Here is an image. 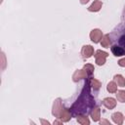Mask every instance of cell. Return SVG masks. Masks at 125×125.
<instances>
[{"instance_id":"obj_1","label":"cell","mask_w":125,"mask_h":125,"mask_svg":"<svg viewBox=\"0 0 125 125\" xmlns=\"http://www.w3.org/2000/svg\"><path fill=\"white\" fill-rule=\"evenodd\" d=\"M91 86H90V79L86 81L80 95L78 96L77 100L73 103L70 107V112L72 115L77 116L80 114L87 115L91 113V110L95 106V99L91 94Z\"/></svg>"},{"instance_id":"obj_2","label":"cell","mask_w":125,"mask_h":125,"mask_svg":"<svg viewBox=\"0 0 125 125\" xmlns=\"http://www.w3.org/2000/svg\"><path fill=\"white\" fill-rule=\"evenodd\" d=\"M112 45H116L125 51V22L116 26L109 34Z\"/></svg>"},{"instance_id":"obj_3","label":"cell","mask_w":125,"mask_h":125,"mask_svg":"<svg viewBox=\"0 0 125 125\" xmlns=\"http://www.w3.org/2000/svg\"><path fill=\"white\" fill-rule=\"evenodd\" d=\"M108 54L106 52H104L102 50H98L95 54V59H96V63L98 65H103L105 62V59L107 58Z\"/></svg>"},{"instance_id":"obj_4","label":"cell","mask_w":125,"mask_h":125,"mask_svg":"<svg viewBox=\"0 0 125 125\" xmlns=\"http://www.w3.org/2000/svg\"><path fill=\"white\" fill-rule=\"evenodd\" d=\"M62 100L61 99H57L55 102H54V104H53V110H52V113L55 117L59 118L60 116V113L61 111L62 110Z\"/></svg>"},{"instance_id":"obj_5","label":"cell","mask_w":125,"mask_h":125,"mask_svg":"<svg viewBox=\"0 0 125 125\" xmlns=\"http://www.w3.org/2000/svg\"><path fill=\"white\" fill-rule=\"evenodd\" d=\"M102 37H103V32H102V30H100L98 28L93 29L90 32V38L94 43H99L102 40Z\"/></svg>"},{"instance_id":"obj_6","label":"cell","mask_w":125,"mask_h":125,"mask_svg":"<svg viewBox=\"0 0 125 125\" xmlns=\"http://www.w3.org/2000/svg\"><path fill=\"white\" fill-rule=\"evenodd\" d=\"M81 54H82V56H83L84 59H88V58H90L94 54V48L91 45H85L82 48Z\"/></svg>"},{"instance_id":"obj_7","label":"cell","mask_w":125,"mask_h":125,"mask_svg":"<svg viewBox=\"0 0 125 125\" xmlns=\"http://www.w3.org/2000/svg\"><path fill=\"white\" fill-rule=\"evenodd\" d=\"M88 77V74L87 72L84 70V69H79V70H76L72 76L73 78V81L74 82H78L80 79H83V78H87Z\"/></svg>"},{"instance_id":"obj_8","label":"cell","mask_w":125,"mask_h":125,"mask_svg":"<svg viewBox=\"0 0 125 125\" xmlns=\"http://www.w3.org/2000/svg\"><path fill=\"white\" fill-rule=\"evenodd\" d=\"M71 112H70V109L68 108H62V110L61 111L60 113V116L59 118L62 121V122H67L70 118H71Z\"/></svg>"},{"instance_id":"obj_9","label":"cell","mask_w":125,"mask_h":125,"mask_svg":"<svg viewBox=\"0 0 125 125\" xmlns=\"http://www.w3.org/2000/svg\"><path fill=\"white\" fill-rule=\"evenodd\" d=\"M103 104H104L106 108L112 109V108L115 107L116 102H115V100H114L113 98H105V99L103 101Z\"/></svg>"},{"instance_id":"obj_10","label":"cell","mask_w":125,"mask_h":125,"mask_svg":"<svg viewBox=\"0 0 125 125\" xmlns=\"http://www.w3.org/2000/svg\"><path fill=\"white\" fill-rule=\"evenodd\" d=\"M102 6H103L102 1H100V0H95V1L92 3V5L88 8V10H89L90 12H98V11L101 10Z\"/></svg>"},{"instance_id":"obj_11","label":"cell","mask_w":125,"mask_h":125,"mask_svg":"<svg viewBox=\"0 0 125 125\" xmlns=\"http://www.w3.org/2000/svg\"><path fill=\"white\" fill-rule=\"evenodd\" d=\"M111 117H112V120H113L114 123L119 124V125H121V124L123 123L124 116H123V114H122L121 112H114Z\"/></svg>"},{"instance_id":"obj_12","label":"cell","mask_w":125,"mask_h":125,"mask_svg":"<svg viewBox=\"0 0 125 125\" xmlns=\"http://www.w3.org/2000/svg\"><path fill=\"white\" fill-rule=\"evenodd\" d=\"M111 52L116 57H120V56H124L125 55V51L123 49H121L120 47L116 46V45H112L111 46Z\"/></svg>"},{"instance_id":"obj_13","label":"cell","mask_w":125,"mask_h":125,"mask_svg":"<svg viewBox=\"0 0 125 125\" xmlns=\"http://www.w3.org/2000/svg\"><path fill=\"white\" fill-rule=\"evenodd\" d=\"M91 117L94 121H99L101 117V109L99 107L93 108V110L91 111Z\"/></svg>"},{"instance_id":"obj_14","label":"cell","mask_w":125,"mask_h":125,"mask_svg":"<svg viewBox=\"0 0 125 125\" xmlns=\"http://www.w3.org/2000/svg\"><path fill=\"white\" fill-rule=\"evenodd\" d=\"M77 122L82 124V125H89L90 124V120L88 119L87 115H85V114L77 115Z\"/></svg>"},{"instance_id":"obj_15","label":"cell","mask_w":125,"mask_h":125,"mask_svg":"<svg viewBox=\"0 0 125 125\" xmlns=\"http://www.w3.org/2000/svg\"><path fill=\"white\" fill-rule=\"evenodd\" d=\"M111 43L110 41V37H109V34H105L102 37V40H101V44L103 47L104 48H108L109 47V44Z\"/></svg>"},{"instance_id":"obj_16","label":"cell","mask_w":125,"mask_h":125,"mask_svg":"<svg viewBox=\"0 0 125 125\" xmlns=\"http://www.w3.org/2000/svg\"><path fill=\"white\" fill-rule=\"evenodd\" d=\"M90 86H91V88L94 89V91H98V90L101 88L102 83H101L99 80H97V79L90 78Z\"/></svg>"},{"instance_id":"obj_17","label":"cell","mask_w":125,"mask_h":125,"mask_svg":"<svg viewBox=\"0 0 125 125\" xmlns=\"http://www.w3.org/2000/svg\"><path fill=\"white\" fill-rule=\"evenodd\" d=\"M114 81L116 82V84L119 87H124L125 86V78L122 75H120V74L114 75Z\"/></svg>"},{"instance_id":"obj_18","label":"cell","mask_w":125,"mask_h":125,"mask_svg":"<svg viewBox=\"0 0 125 125\" xmlns=\"http://www.w3.org/2000/svg\"><path fill=\"white\" fill-rule=\"evenodd\" d=\"M107 91L109 93H116L117 92V84L114 82V81H111L107 84V87H106Z\"/></svg>"},{"instance_id":"obj_19","label":"cell","mask_w":125,"mask_h":125,"mask_svg":"<svg viewBox=\"0 0 125 125\" xmlns=\"http://www.w3.org/2000/svg\"><path fill=\"white\" fill-rule=\"evenodd\" d=\"M83 69H84V70L87 72L88 76H91V75L93 74L94 70H95V68H94V65H92V64H90V63H86V64L83 66Z\"/></svg>"},{"instance_id":"obj_20","label":"cell","mask_w":125,"mask_h":125,"mask_svg":"<svg viewBox=\"0 0 125 125\" xmlns=\"http://www.w3.org/2000/svg\"><path fill=\"white\" fill-rule=\"evenodd\" d=\"M116 98L120 103H125V91L119 90L116 92Z\"/></svg>"},{"instance_id":"obj_21","label":"cell","mask_w":125,"mask_h":125,"mask_svg":"<svg viewBox=\"0 0 125 125\" xmlns=\"http://www.w3.org/2000/svg\"><path fill=\"white\" fill-rule=\"evenodd\" d=\"M118 64H119L120 66H125V58L119 60V61H118Z\"/></svg>"},{"instance_id":"obj_22","label":"cell","mask_w":125,"mask_h":125,"mask_svg":"<svg viewBox=\"0 0 125 125\" xmlns=\"http://www.w3.org/2000/svg\"><path fill=\"white\" fill-rule=\"evenodd\" d=\"M100 123L101 124H108V125H110L109 121H107V120H102V121H100Z\"/></svg>"},{"instance_id":"obj_23","label":"cell","mask_w":125,"mask_h":125,"mask_svg":"<svg viewBox=\"0 0 125 125\" xmlns=\"http://www.w3.org/2000/svg\"><path fill=\"white\" fill-rule=\"evenodd\" d=\"M2 60H3V68L5 67V56H4V53H2Z\"/></svg>"},{"instance_id":"obj_24","label":"cell","mask_w":125,"mask_h":125,"mask_svg":"<svg viewBox=\"0 0 125 125\" xmlns=\"http://www.w3.org/2000/svg\"><path fill=\"white\" fill-rule=\"evenodd\" d=\"M89 2V0H80V3L81 4H86V3H88Z\"/></svg>"},{"instance_id":"obj_25","label":"cell","mask_w":125,"mask_h":125,"mask_svg":"<svg viewBox=\"0 0 125 125\" xmlns=\"http://www.w3.org/2000/svg\"><path fill=\"white\" fill-rule=\"evenodd\" d=\"M41 123H43V124H50L49 121H46V120H43V119H41Z\"/></svg>"},{"instance_id":"obj_26","label":"cell","mask_w":125,"mask_h":125,"mask_svg":"<svg viewBox=\"0 0 125 125\" xmlns=\"http://www.w3.org/2000/svg\"><path fill=\"white\" fill-rule=\"evenodd\" d=\"M62 121L61 120V121H54V124H62Z\"/></svg>"},{"instance_id":"obj_27","label":"cell","mask_w":125,"mask_h":125,"mask_svg":"<svg viewBox=\"0 0 125 125\" xmlns=\"http://www.w3.org/2000/svg\"><path fill=\"white\" fill-rule=\"evenodd\" d=\"M122 19L125 21V8H124V11H123V16H122Z\"/></svg>"}]
</instances>
